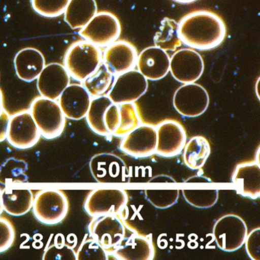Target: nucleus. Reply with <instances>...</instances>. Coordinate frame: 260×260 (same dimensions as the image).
<instances>
[{
	"label": "nucleus",
	"mask_w": 260,
	"mask_h": 260,
	"mask_svg": "<svg viewBox=\"0 0 260 260\" xmlns=\"http://www.w3.org/2000/svg\"><path fill=\"white\" fill-rule=\"evenodd\" d=\"M178 25L181 42L194 50L214 49L226 37V26L221 18L207 10L186 15Z\"/></svg>",
	"instance_id": "f257e3e1"
},
{
	"label": "nucleus",
	"mask_w": 260,
	"mask_h": 260,
	"mask_svg": "<svg viewBox=\"0 0 260 260\" xmlns=\"http://www.w3.org/2000/svg\"><path fill=\"white\" fill-rule=\"evenodd\" d=\"M103 62V53L96 45L87 41L74 42L67 50L63 66L74 80L83 82Z\"/></svg>",
	"instance_id": "f03ea898"
},
{
	"label": "nucleus",
	"mask_w": 260,
	"mask_h": 260,
	"mask_svg": "<svg viewBox=\"0 0 260 260\" xmlns=\"http://www.w3.org/2000/svg\"><path fill=\"white\" fill-rule=\"evenodd\" d=\"M30 112L41 136L45 139H55L64 131L66 117L58 102L45 97H37L31 103Z\"/></svg>",
	"instance_id": "7ed1b4c3"
},
{
	"label": "nucleus",
	"mask_w": 260,
	"mask_h": 260,
	"mask_svg": "<svg viewBox=\"0 0 260 260\" xmlns=\"http://www.w3.org/2000/svg\"><path fill=\"white\" fill-rule=\"evenodd\" d=\"M31 209L40 223L53 226L66 218L69 211V201L63 191L44 189L35 196Z\"/></svg>",
	"instance_id": "20e7f679"
},
{
	"label": "nucleus",
	"mask_w": 260,
	"mask_h": 260,
	"mask_svg": "<svg viewBox=\"0 0 260 260\" xmlns=\"http://www.w3.org/2000/svg\"><path fill=\"white\" fill-rule=\"evenodd\" d=\"M247 234L246 222L237 214L222 216L213 226V238L217 247L224 252H234L240 249L244 244Z\"/></svg>",
	"instance_id": "39448f33"
},
{
	"label": "nucleus",
	"mask_w": 260,
	"mask_h": 260,
	"mask_svg": "<svg viewBox=\"0 0 260 260\" xmlns=\"http://www.w3.org/2000/svg\"><path fill=\"white\" fill-rule=\"evenodd\" d=\"M121 32L119 19L113 13L100 12L80 30L79 35L99 48H105L116 42Z\"/></svg>",
	"instance_id": "423d86ee"
},
{
	"label": "nucleus",
	"mask_w": 260,
	"mask_h": 260,
	"mask_svg": "<svg viewBox=\"0 0 260 260\" xmlns=\"http://www.w3.org/2000/svg\"><path fill=\"white\" fill-rule=\"evenodd\" d=\"M209 103L206 89L196 83L182 84L173 95V107L184 118H196L203 115Z\"/></svg>",
	"instance_id": "0eeeda50"
},
{
	"label": "nucleus",
	"mask_w": 260,
	"mask_h": 260,
	"mask_svg": "<svg viewBox=\"0 0 260 260\" xmlns=\"http://www.w3.org/2000/svg\"><path fill=\"white\" fill-rule=\"evenodd\" d=\"M128 202L127 191L118 188L92 190L85 200L84 210L90 217L114 214L118 215Z\"/></svg>",
	"instance_id": "6e6552de"
},
{
	"label": "nucleus",
	"mask_w": 260,
	"mask_h": 260,
	"mask_svg": "<svg viewBox=\"0 0 260 260\" xmlns=\"http://www.w3.org/2000/svg\"><path fill=\"white\" fill-rule=\"evenodd\" d=\"M89 236L109 254L124 240L127 228L122 220L114 214L92 217L88 226Z\"/></svg>",
	"instance_id": "1a4fd4ad"
},
{
	"label": "nucleus",
	"mask_w": 260,
	"mask_h": 260,
	"mask_svg": "<svg viewBox=\"0 0 260 260\" xmlns=\"http://www.w3.org/2000/svg\"><path fill=\"white\" fill-rule=\"evenodd\" d=\"M148 89V80L138 71L131 70L115 76L107 95L115 104L135 103Z\"/></svg>",
	"instance_id": "9d476101"
},
{
	"label": "nucleus",
	"mask_w": 260,
	"mask_h": 260,
	"mask_svg": "<svg viewBox=\"0 0 260 260\" xmlns=\"http://www.w3.org/2000/svg\"><path fill=\"white\" fill-rule=\"evenodd\" d=\"M41 134L30 111L16 112L10 117L7 140L12 147L26 150L36 146Z\"/></svg>",
	"instance_id": "9b49d317"
},
{
	"label": "nucleus",
	"mask_w": 260,
	"mask_h": 260,
	"mask_svg": "<svg viewBox=\"0 0 260 260\" xmlns=\"http://www.w3.org/2000/svg\"><path fill=\"white\" fill-rule=\"evenodd\" d=\"M205 63L201 54L192 48L176 50L170 57V73L179 83H196L202 77Z\"/></svg>",
	"instance_id": "f8f14e48"
},
{
	"label": "nucleus",
	"mask_w": 260,
	"mask_h": 260,
	"mask_svg": "<svg viewBox=\"0 0 260 260\" xmlns=\"http://www.w3.org/2000/svg\"><path fill=\"white\" fill-rule=\"evenodd\" d=\"M156 129L155 154L162 157H174L180 154L187 142V134L183 126L176 120L161 121Z\"/></svg>",
	"instance_id": "ddd939ff"
},
{
	"label": "nucleus",
	"mask_w": 260,
	"mask_h": 260,
	"mask_svg": "<svg viewBox=\"0 0 260 260\" xmlns=\"http://www.w3.org/2000/svg\"><path fill=\"white\" fill-rule=\"evenodd\" d=\"M104 121L109 135L118 138H123L141 124L135 103H112L105 113Z\"/></svg>",
	"instance_id": "4468645a"
},
{
	"label": "nucleus",
	"mask_w": 260,
	"mask_h": 260,
	"mask_svg": "<svg viewBox=\"0 0 260 260\" xmlns=\"http://www.w3.org/2000/svg\"><path fill=\"white\" fill-rule=\"evenodd\" d=\"M120 148L126 154L137 159L147 158L155 154L156 127L151 124H140L123 137Z\"/></svg>",
	"instance_id": "2eb2a0df"
},
{
	"label": "nucleus",
	"mask_w": 260,
	"mask_h": 260,
	"mask_svg": "<svg viewBox=\"0 0 260 260\" xmlns=\"http://www.w3.org/2000/svg\"><path fill=\"white\" fill-rule=\"evenodd\" d=\"M89 167L96 182L102 183L128 182L127 165L116 155L107 153L95 155L91 159Z\"/></svg>",
	"instance_id": "dca6fc26"
},
{
	"label": "nucleus",
	"mask_w": 260,
	"mask_h": 260,
	"mask_svg": "<svg viewBox=\"0 0 260 260\" xmlns=\"http://www.w3.org/2000/svg\"><path fill=\"white\" fill-rule=\"evenodd\" d=\"M138 51L127 41H116L106 47L103 63L115 76L133 70L136 67Z\"/></svg>",
	"instance_id": "f3484780"
},
{
	"label": "nucleus",
	"mask_w": 260,
	"mask_h": 260,
	"mask_svg": "<svg viewBox=\"0 0 260 260\" xmlns=\"http://www.w3.org/2000/svg\"><path fill=\"white\" fill-rule=\"evenodd\" d=\"M170 56L156 46L144 48L138 55V71L150 81L162 80L170 73Z\"/></svg>",
	"instance_id": "a211bd4d"
},
{
	"label": "nucleus",
	"mask_w": 260,
	"mask_h": 260,
	"mask_svg": "<svg viewBox=\"0 0 260 260\" xmlns=\"http://www.w3.org/2000/svg\"><path fill=\"white\" fill-rule=\"evenodd\" d=\"M71 82V76L61 63H51L45 65L37 78V88L41 96L58 100L63 91Z\"/></svg>",
	"instance_id": "6ab92c4d"
},
{
	"label": "nucleus",
	"mask_w": 260,
	"mask_h": 260,
	"mask_svg": "<svg viewBox=\"0 0 260 260\" xmlns=\"http://www.w3.org/2000/svg\"><path fill=\"white\" fill-rule=\"evenodd\" d=\"M110 255L120 260L153 259L155 249L151 235L135 233L127 237L126 236Z\"/></svg>",
	"instance_id": "aec40b11"
},
{
	"label": "nucleus",
	"mask_w": 260,
	"mask_h": 260,
	"mask_svg": "<svg viewBox=\"0 0 260 260\" xmlns=\"http://www.w3.org/2000/svg\"><path fill=\"white\" fill-rule=\"evenodd\" d=\"M92 97L82 84H70L58 99L63 115L70 120L79 121L86 118Z\"/></svg>",
	"instance_id": "412c9836"
},
{
	"label": "nucleus",
	"mask_w": 260,
	"mask_h": 260,
	"mask_svg": "<svg viewBox=\"0 0 260 260\" xmlns=\"http://www.w3.org/2000/svg\"><path fill=\"white\" fill-rule=\"evenodd\" d=\"M237 194L255 200L260 197V167L258 161L245 162L236 167L231 177Z\"/></svg>",
	"instance_id": "4be33fe9"
},
{
	"label": "nucleus",
	"mask_w": 260,
	"mask_h": 260,
	"mask_svg": "<svg viewBox=\"0 0 260 260\" xmlns=\"http://www.w3.org/2000/svg\"><path fill=\"white\" fill-rule=\"evenodd\" d=\"M45 67V57L36 48H23L15 56V71L22 81L30 83L37 80Z\"/></svg>",
	"instance_id": "5701e85b"
},
{
	"label": "nucleus",
	"mask_w": 260,
	"mask_h": 260,
	"mask_svg": "<svg viewBox=\"0 0 260 260\" xmlns=\"http://www.w3.org/2000/svg\"><path fill=\"white\" fill-rule=\"evenodd\" d=\"M1 199L4 211L10 215L19 217L31 211L34 196L30 189H14L7 185L2 190Z\"/></svg>",
	"instance_id": "b1692460"
},
{
	"label": "nucleus",
	"mask_w": 260,
	"mask_h": 260,
	"mask_svg": "<svg viewBox=\"0 0 260 260\" xmlns=\"http://www.w3.org/2000/svg\"><path fill=\"white\" fill-rule=\"evenodd\" d=\"M97 11L95 0H70L63 16L71 29H81L98 13Z\"/></svg>",
	"instance_id": "393cba45"
},
{
	"label": "nucleus",
	"mask_w": 260,
	"mask_h": 260,
	"mask_svg": "<svg viewBox=\"0 0 260 260\" xmlns=\"http://www.w3.org/2000/svg\"><path fill=\"white\" fill-rule=\"evenodd\" d=\"M211 145L206 138L194 136L190 138L184 147L183 162L190 170H200L211 154Z\"/></svg>",
	"instance_id": "a878e982"
},
{
	"label": "nucleus",
	"mask_w": 260,
	"mask_h": 260,
	"mask_svg": "<svg viewBox=\"0 0 260 260\" xmlns=\"http://www.w3.org/2000/svg\"><path fill=\"white\" fill-rule=\"evenodd\" d=\"M115 76L102 62L100 66L82 83L92 98L106 95L112 87Z\"/></svg>",
	"instance_id": "bb28decb"
},
{
	"label": "nucleus",
	"mask_w": 260,
	"mask_h": 260,
	"mask_svg": "<svg viewBox=\"0 0 260 260\" xmlns=\"http://www.w3.org/2000/svg\"><path fill=\"white\" fill-rule=\"evenodd\" d=\"M112 100L106 95L95 97L91 100L90 105L86 115V122L89 128L100 136H109V133L105 125V113L112 104Z\"/></svg>",
	"instance_id": "cd10ccee"
},
{
	"label": "nucleus",
	"mask_w": 260,
	"mask_h": 260,
	"mask_svg": "<svg viewBox=\"0 0 260 260\" xmlns=\"http://www.w3.org/2000/svg\"><path fill=\"white\" fill-rule=\"evenodd\" d=\"M155 46L166 51H175L182 45L179 35V25L174 19L164 18L153 39Z\"/></svg>",
	"instance_id": "c85d7f7f"
},
{
	"label": "nucleus",
	"mask_w": 260,
	"mask_h": 260,
	"mask_svg": "<svg viewBox=\"0 0 260 260\" xmlns=\"http://www.w3.org/2000/svg\"><path fill=\"white\" fill-rule=\"evenodd\" d=\"M182 196L191 206L207 209L214 206L219 198L217 189H182Z\"/></svg>",
	"instance_id": "c756f323"
},
{
	"label": "nucleus",
	"mask_w": 260,
	"mask_h": 260,
	"mask_svg": "<svg viewBox=\"0 0 260 260\" xmlns=\"http://www.w3.org/2000/svg\"><path fill=\"white\" fill-rule=\"evenodd\" d=\"M13 158H10L0 167V182L4 185L19 183L26 180L24 174V172L26 171L27 168L25 162L15 159L13 169Z\"/></svg>",
	"instance_id": "7c9ffc66"
},
{
	"label": "nucleus",
	"mask_w": 260,
	"mask_h": 260,
	"mask_svg": "<svg viewBox=\"0 0 260 260\" xmlns=\"http://www.w3.org/2000/svg\"><path fill=\"white\" fill-rule=\"evenodd\" d=\"M180 196L179 189H146L145 199L154 208L167 209L177 203Z\"/></svg>",
	"instance_id": "2f4dec72"
},
{
	"label": "nucleus",
	"mask_w": 260,
	"mask_h": 260,
	"mask_svg": "<svg viewBox=\"0 0 260 260\" xmlns=\"http://www.w3.org/2000/svg\"><path fill=\"white\" fill-rule=\"evenodd\" d=\"M70 0H31L33 10L45 18H57L64 13Z\"/></svg>",
	"instance_id": "473e14b6"
},
{
	"label": "nucleus",
	"mask_w": 260,
	"mask_h": 260,
	"mask_svg": "<svg viewBox=\"0 0 260 260\" xmlns=\"http://www.w3.org/2000/svg\"><path fill=\"white\" fill-rule=\"evenodd\" d=\"M110 254L92 237L83 240L77 252V260H108Z\"/></svg>",
	"instance_id": "72a5a7b5"
},
{
	"label": "nucleus",
	"mask_w": 260,
	"mask_h": 260,
	"mask_svg": "<svg viewBox=\"0 0 260 260\" xmlns=\"http://www.w3.org/2000/svg\"><path fill=\"white\" fill-rule=\"evenodd\" d=\"M44 260H77V252L64 243H56L47 246L43 253Z\"/></svg>",
	"instance_id": "f704fd0d"
},
{
	"label": "nucleus",
	"mask_w": 260,
	"mask_h": 260,
	"mask_svg": "<svg viewBox=\"0 0 260 260\" xmlns=\"http://www.w3.org/2000/svg\"><path fill=\"white\" fill-rule=\"evenodd\" d=\"M15 239L16 231L12 222L5 217H0V253L10 249Z\"/></svg>",
	"instance_id": "c9c22d12"
},
{
	"label": "nucleus",
	"mask_w": 260,
	"mask_h": 260,
	"mask_svg": "<svg viewBox=\"0 0 260 260\" xmlns=\"http://www.w3.org/2000/svg\"><path fill=\"white\" fill-rule=\"evenodd\" d=\"M243 245H245L246 253L251 259H260V228L252 229L247 234Z\"/></svg>",
	"instance_id": "e433bc0d"
},
{
	"label": "nucleus",
	"mask_w": 260,
	"mask_h": 260,
	"mask_svg": "<svg viewBox=\"0 0 260 260\" xmlns=\"http://www.w3.org/2000/svg\"><path fill=\"white\" fill-rule=\"evenodd\" d=\"M10 117L8 112L6 110L0 115V143L7 140Z\"/></svg>",
	"instance_id": "4c0bfd02"
},
{
	"label": "nucleus",
	"mask_w": 260,
	"mask_h": 260,
	"mask_svg": "<svg viewBox=\"0 0 260 260\" xmlns=\"http://www.w3.org/2000/svg\"><path fill=\"white\" fill-rule=\"evenodd\" d=\"M150 183H153V182H156V183H159V182H162V183H176V180H175L173 178H172L171 176H167V175H159V176H154V177L152 178L151 179H150L149 181Z\"/></svg>",
	"instance_id": "58836bf2"
},
{
	"label": "nucleus",
	"mask_w": 260,
	"mask_h": 260,
	"mask_svg": "<svg viewBox=\"0 0 260 260\" xmlns=\"http://www.w3.org/2000/svg\"><path fill=\"white\" fill-rule=\"evenodd\" d=\"M4 110L5 109H4V95H3L2 91L0 89V115H2Z\"/></svg>",
	"instance_id": "ea45409f"
},
{
	"label": "nucleus",
	"mask_w": 260,
	"mask_h": 260,
	"mask_svg": "<svg viewBox=\"0 0 260 260\" xmlns=\"http://www.w3.org/2000/svg\"><path fill=\"white\" fill-rule=\"evenodd\" d=\"M174 2L181 4H188L191 3L196 2V0H173Z\"/></svg>",
	"instance_id": "a19ab883"
},
{
	"label": "nucleus",
	"mask_w": 260,
	"mask_h": 260,
	"mask_svg": "<svg viewBox=\"0 0 260 260\" xmlns=\"http://www.w3.org/2000/svg\"><path fill=\"white\" fill-rule=\"evenodd\" d=\"M1 196H2V189L0 188V215L2 214L3 211H4V208H3L2 205V199H1Z\"/></svg>",
	"instance_id": "79ce46f5"
},
{
	"label": "nucleus",
	"mask_w": 260,
	"mask_h": 260,
	"mask_svg": "<svg viewBox=\"0 0 260 260\" xmlns=\"http://www.w3.org/2000/svg\"><path fill=\"white\" fill-rule=\"evenodd\" d=\"M0 79H1V72H0Z\"/></svg>",
	"instance_id": "37998d69"
}]
</instances>
